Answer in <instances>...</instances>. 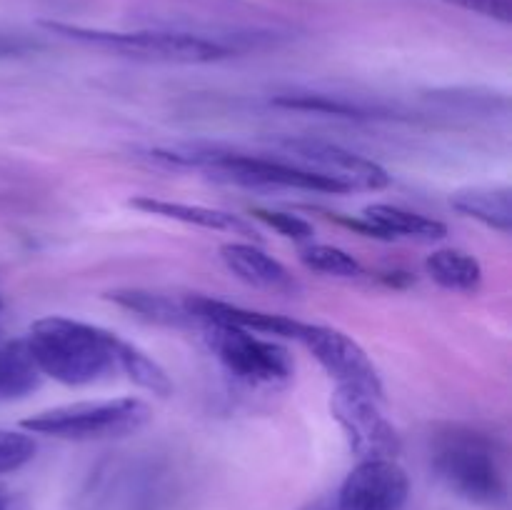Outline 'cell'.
I'll return each instance as SVG.
<instances>
[{
	"mask_svg": "<svg viewBox=\"0 0 512 510\" xmlns=\"http://www.w3.org/2000/svg\"><path fill=\"white\" fill-rule=\"evenodd\" d=\"M118 333L63 315H48L30 325L25 335L30 355L43 373L63 385H93L118 373Z\"/></svg>",
	"mask_w": 512,
	"mask_h": 510,
	"instance_id": "cell-1",
	"label": "cell"
},
{
	"mask_svg": "<svg viewBox=\"0 0 512 510\" xmlns=\"http://www.w3.org/2000/svg\"><path fill=\"white\" fill-rule=\"evenodd\" d=\"M150 158L160 165L180 170H200L215 180L245 185V188H288L308 190V193H350L345 185L325 178V175L305 170L280 155L245 153V150L225 148V145H175V148L150 150Z\"/></svg>",
	"mask_w": 512,
	"mask_h": 510,
	"instance_id": "cell-2",
	"label": "cell"
},
{
	"mask_svg": "<svg viewBox=\"0 0 512 510\" xmlns=\"http://www.w3.org/2000/svg\"><path fill=\"white\" fill-rule=\"evenodd\" d=\"M435 475L468 503L498 505L508 498V478L498 440L473 425L450 423L430 443Z\"/></svg>",
	"mask_w": 512,
	"mask_h": 510,
	"instance_id": "cell-3",
	"label": "cell"
},
{
	"mask_svg": "<svg viewBox=\"0 0 512 510\" xmlns=\"http://www.w3.org/2000/svg\"><path fill=\"white\" fill-rule=\"evenodd\" d=\"M40 25L58 38L118 53L123 58L143 60V63L203 65L235 55V45L185 30H103L60 23V20H43Z\"/></svg>",
	"mask_w": 512,
	"mask_h": 510,
	"instance_id": "cell-4",
	"label": "cell"
},
{
	"mask_svg": "<svg viewBox=\"0 0 512 510\" xmlns=\"http://www.w3.org/2000/svg\"><path fill=\"white\" fill-rule=\"evenodd\" d=\"M150 418L153 410L140 398L83 400V403L40 410L25 418L20 428L30 435L88 443V440H110L138 433L150 423Z\"/></svg>",
	"mask_w": 512,
	"mask_h": 510,
	"instance_id": "cell-5",
	"label": "cell"
},
{
	"mask_svg": "<svg viewBox=\"0 0 512 510\" xmlns=\"http://www.w3.org/2000/svg\"><path fill=\"white\" fill-rule=\"evenodd\" d=\"M205 345L225 373L248 388L278 390L295 378V360L285 345L230 325H203Z\"/></svg>",
	"mask_w": 512,
	"mask_h": 510,
	"instance_id": "cell-6",
	"label": "cell"
},
{
	"mask_svg": "<svg viewBox=\"0 0 512 510\" xmlns=\"http://www.w3.org/2000/svg\"><path fill=\"white\" fill-rule=\"evenodd\" d=\"M280 158L300 165L305 170L325 175L335 183L353 190H383L390 185V173L375 160L363 158L338 143L318 138H280Z\"/></svg>",
	"mask_w": 512,
	"mask_h": 510,
	"instance_id": "cell-7",
	"label": "cell"
},
{
	"mask_svg": "<svg viewBox=\"0 0 512 510\" xmlns=\"http://www.w3.org/2000/svg\"><path fill=\"white\" fill-rule=\"evenodd\" d=\"M383 400L350 388H335L330 413L343 430L350 450L360 460H395L403 450V440L395 425L380 410Z\"/></svg>",
	"mask_w": 512,
	"mask_h": 510,
	"instance_id": "cell-8",
	"label": "cell"
},
{
	"mask_svg": "<svg viewBox=\"0 0 512 510\" xmlns=\"http://www.w3.org/2000/svg\"><path fill=\"white\" fill-rule=\"evenodd\" d=\"M298 343L323 365L325 373L338 383V388L360 390L378 400L385 398L378 368L348 333L333 328V325L305 323Z\"/></svg>",
	"mask_w": 512,
	"mask_h": 510,
	"instance_id": "cell-9",
	"label": "cell"
},
{
	"mask_svg": "<svg viewBox=\"0 0 512 510\" xmlns=\"http://www.w3.org/2000/svg\"><path fill=\"white\" fill-rule=\"evenodd\" d=\"M410 478L395 460H360L335 493V510H403Z\"/></svg>",
	"mask_w": 512,
	"mask_h": 510,
	"instance_id": "cell-10",
	"label": "cell"
},
{
	"mask_svg": "<svg viewBox=\"0 0 512 510\" xmlns=\"http://www.w3.org/2000/svg\"><path fill=\"white\" fill-rule=\"evenodd\" d=\"M185 308L193 315L195 328L203 325H230V328L248 330V333L265 335V338L298 340L303 330V320L285 318V315L265 313V310L243 308V305L225 303V300L210 298V295H183Z\"/></svg>",
	"mask_w": 512,
	"mask_h": 510,
	"instance_id": "cell-11",
	"label": "cell"
},
{
	"mask_svg": "<svg viewBox=\"0 0 512 510\" xmlns=\"http://www.w3.org/2000/svg\"><path fill=\"white\" fill-rule=\"evenodd\" d=\"M128 205L145 215H155V218L175 220V223L195 225V228L215 230V233L243 235V238L258 240V230L253 228V223H248V220L240 218V215L230 213V210L208 208V205L178 203V200L155 198V195H135V198L128 200Z\"/></svg>",
	"mask_w": 512,
	"mask_h": 510,
	"instance_id": "cell-12",
	"label": "cell"
},
{
	"mask_svg": "<svg viewBox=\"0 0 512 510\" xmlns=\"http://www.w3.org/2000/svg\"><path fill=\"white\" fill-rule=\"evenodd\" d=\"M220 260L235 278L253 285V288L285 295H293L300 290V283L290 275V270L253 243H238V240L225 243L220 248Z\"/></svg>",
	"mask_w": 512,
	"mask_h": 510,
	"instance_id": "cell-13",
	"label": "cell"
},
{
	"mask_svg": "<svg viewBox=\"0 0 512 510\" xmlns=\"http://www.w3.org/2000/svg\"><path fill=\"white\" fill-rule=\"evenodd\" d=\"M360 218L375 230L378 240H395V238H413L433 243V240H443L448 235V225L440 220L428 218L415 210L400 208V205L390 203H373L363 210Z\"/></svg>",
	"mask_w": 512,
	"mask_h": 510,
	"instance_id": "cell-14",
	"label": "cell"
},
{
	"mask_svg": "<svg viewBox=\"0 0 512 510\" xmlns=\"http://www.w3.org/2000/svg\"><path fill=\"white\" fill-rule=\"evenodd\" d=\"M105 298L118 305V308L138 315L145 323L163 325V328H195V320L185 308L183 298H173V295L143 288L110 290V293H105Z\"/></svg>",
	"mask_w": 512,
	"mask_h": 510,
	"instance_id": "cell-15",
	"label": "cell"
},
{
	"mask_svg": "<svg viewBox=\"0 0 512 510\" xmlns=\"http://www.w3.org/2000/svg\"><path fill=\"white\" fill-rule=\"evenodd\" d=\"M450 205L465 218H473L498 233L512 230V190L508 185H470L450 195Z\"/></svg>",
	"mask_w": 512,
	"mask_h": 510,
	"instance_id": "cell-16",
	"label": "cell"
},
{
	"mask_svg": "<svg viewBox=\"0 0 512 510\" xmlns=\"http://www.w3.org/2000/svg\"><path fill=\"white\" fill-rule=\"evenodd\" d=\"M425 273L450 293L475 295L483 285V265L475 255L458 248H440L425 258Z\"/></svg>",
	"mask_w": 512,
	"mask_h": 510,
	"instance_id": "cell-17",
	"label": "cell"
},
{
	"mask_svg": "<svg viewBox=\"0 0 512 510\" xmlns=\"http://www.w3.org/2000/svg\"><path fill=\"white\" fill-rule=\"evenodd\" d=\"M273 105L285 110H303V113H320L333 115V118H385L383 108L375 105H365L360 100L348 98V95H333V93H318V90H288V93H278L273 98Z\"/></svg>",
	"mask_w": 512,
	"mask_h": 510,
	"instance_id": "cell-18",
	"label": "cell"
},
{
	"mask_svg": "<svg viewBox=\"0 0 512 510\" xmlns=\"http://www.w3.org/2000/svg\"><path fill=\"white\" fill-rule=\"evenodd\" d=\"M43 383V373L35 365L25 338L0 343V400H18Z\"/></svg>",
	"mask_w": 512,
	"mask_h": 510,
	"instance_id": "cell-19",
	"label": "cell"
},
{
	"mask_svg": "<svg viewBox=\"0 0 512 510\" xmlns=\"http://www.w3.org/2000/svg\"><path fill=\"white\" fill-rule=\"evenodd\" d=\"M118 373H123L125 378L133 380L138 388L148 390L150 395H158V398H170L173 395V380L165 373L163 365L158 360L150 358L145 350H140L138 345L123 340L120 343L118 353Z\"/></svg>",
	"mask_w": 512,
	"mask_h": 510,
	"instance_id": "cell-20",
	"label": "cell"
},
{
	"mask_svg": "<svg viewBox=\"0 0 512 510\" xmlns=\"http://www.w3.org/2000/svg\"><path fill=\"white\" fill-rule=\"evenodd\" d=\"M300 260L305 268L333 275V278H360L365 273L363 263L338 245L308 243L305 248H300Z\"/></svg>",
	"mask_w": 512,
	"mask_h": 510,
	"instance_id": "cell-21",
	"label": "cell"
},
{
	"mask_svg": "<svg viewBox=\"0 0 512 510\" xmlns=\"http://www.w3.org/2000/svg\"><path fill=\"white\" fill-rule=\"evenodd\" d=\"M33 435L20 430H0V475L15 473L35 458Z\"/></svg>",
	"mask_w": 512,
	"mask_h": 510,
	"instance_id": "cell-22",
	"label": "cell"
},
{
	"mask_svg": "<svg viewBox=\"0 0 512 510\" xmlns=\"http://www.w3.org/2000/svg\"><path fill=\"white\" fill-rule=\"evenodd\" d=\"M253 215L258 220H263L265 225H270L273 230H278L285 238L295 240V243H310L315 235L313 223H308L305 218L295 213H285V210H270V208H255Z\"/></svg>",
	"mask_w": 512,
	"mask_h": 510,
	"instance_id": "cell-23",
	"label": "cell"
},
{
	"mask_svg": "<svg viewBox=\"0 0 512 510\" xmlns=\"http://www.w3.org/2000/svg\"><path fill=\"white\" fill-rule=\"evenodd\" d=\"M443 3L458 5V8L470 10V13L500 20V23H510L512 20V0H443Z\"/></svg>",
	"mask_w": 512,
	"mask_h": 510,
	"instance_id": "cell-24",
	"label": "cell"
},
{
	"mask_svg": "<svg viewBox=\"0 0 512 510\" xmlns=\"http://www.w3.org/2000/svg\"><path fill=\"white\" fill-rule=\"evenodd\" d=\"M40 48L38 40L20 33H5L0 30V58H20V55L35 53Z\"/></svg>",
	"mask_w": 512,
	"mask_h": 510,
	"instance_id": "cell-25",
	"label": "cell"
},
{
	"mask_svg": "<svg viewBox=\"0 0 512 510\" xmlns=\"http://www.w3.org/2000/svg\"><path fill=\"white\" fill-rule=\"evenodd\" d=\"M305 510H335V505H333V500H328V503H315V505H308V508Z\"/></svg>",
	"mask_w": 512,
	"mask_h": 510,
	"instance_id": "cell-26",
	"label": "cell"
},
{
	"mask_svg": "<svg viewBox=\"0 0 512 510\" xmlns=\"http://www.w3.org/2000/svg\"><path fill=\"white\" fill-rule=\"evenodd\" d=\"M8 505H10L8 495H5V493H3V490H0V510H8Z\"/></svg>",
	"mask_w": 512,
	"mask_h": 510,
	"instance_id": "cell-27",
	"label": "cell"
},
{
	"mask_svg": "<svg viewBox=\"0 0 512 510\" xmlns=\"http://www.w3.org/2000/svg\"><path fill=\"white\" fill-rule=\"evenodd\" d=\"M0 308H3V298H0Z\"/></svg>",
	"mask_w": 512,
	"mask_h": 510,
	"instance_id": "cell-28",
	"label": "cell"
}]
</instances>
